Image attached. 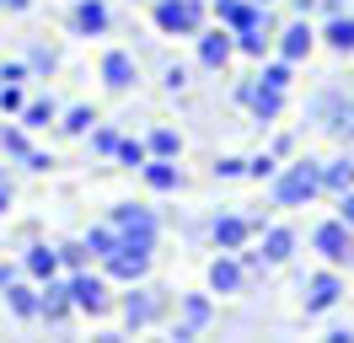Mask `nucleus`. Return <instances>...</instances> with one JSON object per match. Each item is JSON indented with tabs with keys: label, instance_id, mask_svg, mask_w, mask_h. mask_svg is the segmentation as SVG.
Segmentation results:
<instances>
[{
	"label": "nucleus",
	"instance_id": "nucleus-1",
	"mask_svg": "<svg viewBox=\"0 0 354 343\" xmlns=\"http://www.w3.org/2000/svg\"><path fill=\"white\" fill-rule=\"evenodd\" d=\"M268 193H274V204L279 210H295V204H311L317 193H322V167L317 161H290L268 177Z\"/></svg>",
	"mask_w": 354,
	"mask_h": 343
},
{
	"label": "nucleus",
	"instance_id": "nucleus-2",
	"mask_svg": "<svg viewBox=\"0 0 354 343\" xmlns=\"http://www.w3.org/2000/svg\"><path fill=\"white\" fill-rule=\"evenodd\" d=\"M151 21L161 38H199L204 33V6L199 0H156Z\"/></svg>",
	"mask_w": 354,
	"mask_h": 343
},
{
	"label": "nucleus",
	"instance_id": "nucleus-3",
	"mask_svg": "<svg viewBox=\"0 0 354 343\" xmlns=\"http://www.w3.org/2000/svg\"><path fill=\"white\" fill-rule=\"evenodd\" d=\"M151 263H156V247H145V241H124L118 252L102 257V274L118 279V284H140V279L151 274Z\"/></svg>",
	"mask_w": 354,
	"mask_h": 343
},
{
	"label": "nucleus",
	"instance_id": "nucleus-4",
	"mask_svg": "<svg viewBox=\"0 0 354 343\" xmlns=\"http://www.w3.org/2000/svg\"><path fill=\"white\" fill-rule=\"evenodd\" d=\"M70 300L81 317H108L113 295H108V274H91V268H75L70 274Z\"/></svg>",
	"mask_w": 354,
	"mask_h": 343
},
{
	"label": "nucleus",
	"instance_id": "nucleus-5",
	"mask_svg": "<svg viewBox=\"0 0 354 343\" xmlns=\"http://www.w3.org/2000/svg\"><path fill=\"white\" fill-rule=\"evenodd\" d=\"M311 247L322 252L328 268H354V231L344 220H322V225L311 231Z\"/></svg>",
	"mask_w": 354,
	"mask_h": 343
},
{
	"label": "nucleus",
	"instance_id": "nucleus-6",
	"mask_svg": "<svg viewBox=\"0 0 354 343\" xmlns=\"http://www.w3.org/2000/svg\"><path fill=\"white\" fill-rule=\"evenodd\" d=\"M338 300H344V279H338V268H317V274L301 284V306H306V317H328Z\"/></svg>",
	"mask_w": 354,
	"mask_h": 343
},
{
	"label": "nucleus",
	"instance_id": "nucleus-7",
	"mask_svg": "<svg viewBox=\"0 0 354 343\" xmlns=\"http://www.w3.org/2000/svg\"><path fill=\"white\" fill-rule=\"evenodd\" d=\"M108 220L118 225V236H124V241H145V247H156V241H161V220H156L145 204H113Z\"/></svg>",
	"mask_w": 354,
	"mask_h": 343
},
{
	"label": "nucleus",
	"instance_id": "nucleus-8",
	"mask_svg": "<svg viewBox=\"0 0 354 343\" xmlns=\"http://www.w3.org/2000/svg\"><path fill=\"white\" fill-rule=\"evenodd\" d=\"M236 102L268 129L279 113H285V91H279V86H263V81H236Z\"/></svg>",
	"mask_w": 354,
	"mask_h": 343
},
{
	"label": "nucleus",
	"instance_id": "nucleus-9",
	"mask_svg": "<svg viewBox=\"0 0 354 343\" xmlns=\"http://www.w3.org/2000/svg\"><path fill=\"white\" fill-rule=\"evenodd\" d=\"M75 317V300H70V279H44L38 284V322H48V327H59V322Z\"/></svg>",
	"mask_w": 354,
	"mask_h": 343
},
{
	"label": "nucleus",
	"instance_id": "nucleus-10",
	"mask_svg": "<svg viewBox=\"0 0 354 343\" xmlns=\"http://www.w3.org/2000/svg\"><path fill=\"white\" fill-rule=\"evenodd\" d=\"M258 231H263V220H247V214H215L209 220V236H215L221 252H242Z\"/></svg>",
	"mask_w": 354,
	"mask_h": 343
},
{
	"label": "nucleus",
	"instance_id": "nucleus-11",
	"mask_svg": "<svg viewBox=\"0 0 354 343\" xmlns=\"http://www.w3.org/2000/svg\"><path fill=\"white\" fill-rule=\"evenodd\" d=\"M97 75H102L108 91H134V86H140V59H134L129 48H108L102 64H97Z\"/></svg>",
	"mask_w": 354,
	"mask_h": 343
},
{
	"label": "nucleus",
	"instance_id": "nucleus-12",
	"mask_svg": "<svg viewBox=\"0 0 354 343\" xmlns=\"http://www.w3.org/2000/svg\"><path fill=\"white\" fill-rule=\"evenodd\" d=\"M156 317H161V290H151V284H129V295H124V322L140 333V327H151Z\"/></svg>",
	"mask_w": 354,
	"mask_h": 343
},
{
	"label": "nucleus",
	"instance_id": "nucleus-13",
	"mask_svg": "<svg viewBox=\"0 0 354 343\" xmlns=\"http://www.w3.org/2000/svg\"><path fill=\"white\" fill-rule=\"evenodd\" d=\"M140 177H145V188L151 193H183V167H177V156H145V167H140Z\"/></svg>",
	"mask_w": 354,
	"mask_h": 343
},
{
	"label": "nucleus",
	"instance_id": "nucleus-14",
	"mask_svg": "<svg viewBox=\"0 0 354 343\" xmlns=\"http://www.w3.org/2000/svg\"><path fill=\"white\" fill-rule=\"evenodd\" d=\"M113 27V11L102 0H75V11H70V33L75 38H102Z\"/></svg>",
	"mask_w": 354,
	"mask_h": 343
},
{
	"label": "nucleus",
	"instance_id": "nucleus-15",
	"mask_svg": "<svg viewBox=\"0 0 354 343\" xmlns=\"http://www.w3.org/2000/svg\"><path fill=\"white\" fill-rule=\"evenodd\" d=\"M242 284H247V268H242L236 252L209 257V290H215V295H242Z\"/></svg>",
	"mask_w": 354,
	"mask_h": 343
},
{
	"label": "nucleus",
	"instance_id": "nucleus-16",
	"mask_svg": "<svg viewBox=\"0 0 354 343\" xmlns=\"http://www.w3.org/2000/svg\"><path fill=\"white\" fill-rule=\"evenodd\" d=\"M274 38H279V59L301 64V59L311 54V43H317V33H311V21H306V17H295V21H285V27L274 33Z\"/></svg>",
	"mask_w": 354,
	"mask_h": 343
},
{
	"label": "nucleus",
	"instance_id": "nucleus-17",
	"mask_svg": "<svg viewBox=\"0 0 354 343\" xmlns=\"http://www.w3.org/2000/svg\"><path fill=\"white\" fill-rule=\"evenodd\" d=\"M236 54V33L231 27H215V33H199V64L204 70H225Z\"/></svg>",
	"mask_w": 354,
	"mask_h": 343
},
{
	"label": "nucleus",
	"instance_id": "nucleus-18",
	"mask_svg": "<svg viewBox=\"0 0 354 343\" xmlns=\"http://www.w3.org/2000/svg\"><path fill=\"white\" fill-rule=\"evenodd\" d=\"M263 247H258V252H263V263L268 268H285L290 257H295V247H301V236L290 231V225H263Z\"/></svg>",
	"mask_w": 354,
	"mask_h": 343
},
{
	"label": "nucleus",
	"instance_id": "nucleus-19",
	"mask_svg": "<svg viewBox=\"0 0 354 343\" xmlns=\"http://www.w3.org/2000/svg\"><path fill=\"white\" fill-rule=\"evenodd\" d=\"M215 21L242 33V27H263V6L258 0H215Z\"/></svg>",
	"mask_w": 354,
	"mask_h": 343
},
{
	"label": "nucleus",
	"instance_id": "nucleus-20",
	"mask_svg": "<svg viewBox=\"0 0 354 343\" xmlns=\"http://www.w3.org/2000/svg\"><path fill=\"white\" fill-rule=\"evenodd\" d=\"M311 113L317 118H328V134H338V140H354V102H333V97H317L311 102Z\"/></svg>",
	"mask_w": 354,
	"mask_h": 343
},
{
	"label": "nucleus",
	"instance_id": "nucleus-21",
	"mask_svg": "<svg viewBox=\"0 0 354 343\" xmlns=\"http://www.w3.org/2000/svg\"><path fill=\"white\" fill-rule=\"evenodd\" d=\"M215 322V300L209 295H183V327H177V338H194Z\"/></svg>",
	"mask_w": 354,
	"mask_h": 343
},
{
	"label": "nucleus",
	"instance_id": "nucleus-22",
	"mask_svg": "<svg viewBox=\"0 0 354 343\" xmlns=\"http://www.w3.org/2000/svg\"><path fill=\"white\" fill-rule=\"evenodd\" d=\"M22 268H27V279H38V284H44V279H54V274H59V247L32 241V247L22 252Z\"/></svg>",
	"mask_w": 354,
	"mask_h": 343
},
{
	"label": "nucleus",
	"instance_id": "nucleus-23",
	"mask_svg": "<svg viewBox=\"0 0 354 343\" xmlns=\"http://www.w3.org/2000/svg\"><path fill=\"white\" fill-rule=\"evenodd\" d=\"M317 38L328 43L333 54H354V11H338V17H328Z\"/></svg>",
	"mask_w": 354,
	"mask_h": 343
},
{
	"label": "nucleus",
	"instance_id": "nucleus-24",
	"mask_svg": "<svg viewBox=\"0 0 354 343\" xmlns=\"http://www.w3.org/2000/svg\"><path fill=\"white\" fill-rule=\"evenodd\" d=\"M6 311L17 322H38V290L22 284V279H11V284H6Z\"/></svg>",
	"mask_w": 354,
	"mask_h": 343
},
{
	"label": "nucleus",
	"instance_id": "nucleus-25",
	"mask_svg": "<svg viewBox=\"0 0 354 343\" xmlns=\"http://www.w3.org/2000/svg\"><path fill=\"white\" fill-rule=\"evenodd\" d=\"M17 124L32 129V134L48 129V124H59V102H54V97H27V107L17 113Z\"/></svg>",
	"mask_w": 354,
	"mask_h": 343
},
{
	"label": "nucleus",
	"instance_id": "nucleus-26",
	"mask_svg": "<svg viewBox=\"0 0 354 343\" xmlns=\"http://www.w3.org/2000/svg\"><path fill=\"white\" fill-rule=\"evenodd\" d=\"M27 150H32V129H22L17 118L0 124V156H6V161H22Z\"/></svg>",
	"mask_w": 354,
	"mask_h": 343
},
{
	"label": "nucleus",
	"instance_id": "nucleus-27",
	"mask_svg": "<svg viewBox=\"0 0 354 343\" xmlns=\"http://www.w3.org/2000/svg\"><path fill=\"white\" fill-rule=\"evenodd\" d=\"M81 241H86V252L97 257V263H102L108 252H118V247H124V236H118V225H113V220H108V225H91Z\"/></svg>",
	"mask_w": 354,
	"mask_h": 343
},
{
	"label": "nucleus",
	"instance_id": "nucleus-28",
	"mask_svg": "<svg viewBox=\"0 0 354 343\" xmlns=\"http://www.w3.org/2000/svg\"><path fill=\"white\" fill-rule=\"evenodd\" d=\"M322 188H328V193H349L354 188V156L322 161Z\"/></svg>",
	"mask_w": 354,
	"mask_h": 343
},
{
	"label": "nucleus",
	"instance_id": "nucleus-29",
	"mask_svg": "<svg viewBox=\"0 0 354 343\" xmlns=\"http://www.w3.org/2000/svg\"><path fill=\"white\" fill-rule=\"evenodd\" d=\"M91 124H97L91 107H65V113H59V134H70V140H86Z\"/></svg>",
	"mask_w": 354,
	"mask_h": 343
},
{
	"label": "nucleus",
	"instance_id": "nucleus-30",
	"mask_svg": "<svg viewBox=\"0 0 354 343\" xmlns=\"http://www.w3.org/2000/svg\"><path fill=\"white\" fill-rule=\"evenodd\" d=\"M145 150H151V156H183V134H177V129H151V134H145Z\"/></svg>",
	"mask_w": 354,
	"mask_h": 343
},
{
	"label": "nucleus",
	"instance_id": "nucleus-31",
	"mask_svg": "<svg viewBox=\"0 0 354 343\" xmlns=\"http://www.w3.org/2000/svg\"><path fill=\"white\" fill-rule=\"evenodd\" d=\"M268 43H274V38H268L263 27H242V33H236V54H247V59H263Z\"/></svg>",
	"mask_w": 354,
	"mask_h": 343
},
{
	"label": "nucleus",
	"instance_id": "nucleus-32",
	"mask_svg": "<svg viewBox=\"0 0 354 343\" xmlns=\"http://www.w3.org/2000/svg\"><path fill=\"white\" fill-rule=\"evenodd\" d=\"M27 64H32V75H54V70H59V48L32 43V48H27Z\"/></svg>",
	"mask_w": 354,
	"mask_h": 343
},
{
	"label": "nucleus",
	"instance_id": "nucleus-33",
	"mask_svg": "<svg viewBox=\"0 0 354 343\" xmlns=\"http://www.w3.org/2000/svg\"><path fill=\"white\" fill-rule=\"evenodd\" d=\"M258 81H263V86H279V91H290V81H295V64H290V59H268Z\"/></svg>",
	"mask_w": 354,
	"mask_h": 343
},
{
	"label": "nucleus",
	"instance_id": "nucleus-34",
	"mask_svg": "<svg viewBox=\"0 0 354 343\" xmlns=\"http://www.w3.org/2000/svg\"><path fill=\"white\" fill-rule=\"evenodd\" d=\"M91 150H97V156H113V150H118V140H124V134H118V129L113 124H91Z\"/></svg>",
	"mask_w": 354,
	"mask_h": 343
},
{
	"label": "nucleus",
	"instance_id": "nucleus-35",
	"mask_svg": "<svg viewBox=\"0 0 354 343\" xmlns=\"http://www.w3.org/2000/svg\"><path fill=\"white\" fill-rule=\"evenodd\" d=\"M145 156H151V150H145V140H118V150H113V161H124V167H145Z\"/></svg>",
	"mask_w": 354,
	"mask_h": 343
},
{
	"label": "nucleus",
	"instance_id": "nucleus-36",
	"mask_svg": "<svg viewBox=\"0 0 354 343\" xmlns=\"http://www.w3.org/2000/svg\"><path fill=\"white\" fill-rule=\"evenodd\" d=\"M22 107H27V86H11V81H0V113H6V118H17Z\"/></svg>",
	"mask_w": 354,
	"mask_h": 343
},
{
	"label": "nucleus",
	"instance_id": "nucleus-37",
	"mask_svg": "<svg viewBox=\"0 0 354 343\" xmlns=\"http://www.w3.org/2000/svg\"><path fill=\"white\" fill-rule=\"evenodd\" d=\"M86 263H91L86 241H59V268H70V274H75V268H86Z\"/></svg>",
	"mask_w": 354,
	"mask_h": 343
},
{
	"label": "nucleus",
	"instance_id": "nucleus-38",
	"mask_svg": "<svg viewBox=\"0 0 354 343\" xmlns=\"http://www.w3.org/2000/svg\"><path fill=\"white\" fill-rule=\"evenodd\" d=\"M274 172H279V156H274V150H263V156H252V161H247V177H252V183H268Z\"/></svg>",
	"mask_w": 354,
	"mask_h": 343
},
{
	"label": "nucleus",
	"instance_id": "nucleus-39",
	"mask_svg": "<svg viewBox=\"0 0 354 343\" xmlns=\"http://www.w3.org/2000/svg\"><path fill=\"white\" fill-rule=\"evenodd\" d=\"M0 81L27 86V81H32V64H27V59H6V64H0Z\"/></svg>",
	"mask_w": 354,
	"mask_h": 343
},
{
	"label": "nucleus",
	"instance_id": "nucleus-40",
	"mask_svg": "<svg viewBox=\"0 0 354 343\" xmlns=\"http://www.w3.org/2000/svg\"><path fill=\"white\" fill-rule=\"evenodd\" d=\"M215 177H221V183H236V177H247V161L242 156H221V161H215Z\"/></svg>",
	"mask_w": 354,
	"mask_h": 343
},
{
	"label": "nucleus",
	"instance_id": "nucleus-41",
	"mask_svg": "<svg viewBox=\"0 0 354 343\" xmlns=\"http://www.w3.org/2000/svg\"><path fill=\"white\" fill-rule=\"evenodd\" d=\"M161 86H167V91H183V86H188V70H183V64H161Z\"/></svg>",
	"mask_w": 354,
	"mask_h": 343
},
{
	"label": "nucleus",
	"instance_id": "nucleus-42",
	"mask_svg": "<svg viewBox=\"0 0 354 343\" xmlns=\"http://www.w3.org/2000/svg\"><path fill=\"white\" fill-rule=\"evenodd\" d=\"M22 167H27V172H48V167H54V156H48V150H27Z\"/></svg>",
	"mask_w": 354,
	"mask_h": 343
},
{
	"label": "nucleus",
	"instance_id": "nucleus-43",
	"mask_svg": "<svg viewBox=\"0 0 354 343\" xmlns=\"http://www.w3.org/2000/svg\"><path fill=\"white\" fill-rule=\"evenodd\" d=\"M338 220L354 231V188H349V193H338Z\"/></svg>",
	"mask_w": 354,
	"mask_h": 343
},
{
	"label": "nucleus",
	"instance_id": "nucleus-44",
	"mask_svg": "<svg viewBox=\"0 0 354 343\" xmlns=\"http://www.w3.org/2000/svg\"><path fill=\"white\" fill-rule=\"evenodd\" d=\"M290 6H295V17H311V11H317V0H290Z\"/></svg>",
	"mask_w": 354,
	"mask_h": 343
},
{
	"label": "nucleus",
	"instance_id": "nucleus-45",
	"mask_svg": "<svg viewBox=\"0 0 354 343\" xmlns=\"http://www.w3.org/2000/svg\"><path fill=\"white\" fill-rule=\"evenodd\" d=\"M11 210V183H0V214Z\"/></svg>",
	"mask_w": 354,
	"mask_h": 343
},
{
	"label": "nucleus",
	"instance_id": "nucleus-46",
	"mask_svg": "<svg viewBox=\"0 0 354 343\" xmlns=\"http://www.w3.org/2000/svg\"><path fill=\"white\" fill-rule=\"evenodd\" d=\"M6 11H32V0H6Z\"/></svg>",
	"mask_w": 354,
	"mask_h": 343
},
{
	"label": "nucleus",
	"instance_id": "nucleus-47",
	"mask_svg": "<svg viewBox=\"0 0 354 343\" xmlns=\"http://www.w3.org/2000/svg\"><path fill=\"white\" fill-rule=\"evenodd\" d=\"M11 279H17V274H11V268H6V263H0V290H6V284H11Z\"/></svg>",
	"mask_w": 354,
	"mask_h": 343
},
{
	"label": "nucleus",
	"instance_id": "nucleus-48",
	"mask_svg": "<svg viewBox=\"0 0 354 343\" xmlns=\"http://www.w3.org/2000/svg\"><path fill=\"white\" fill-rule=\"evenodd\" d=\"M0 183H11V177H6V161H0Z\"/></svg>",
	"mask_w": 354,
	"mask_h": 343
},
{
	"label": "nucleus",
	"instance_id": "nucleus-49",
	"mask_svg": "<svg viewBox=\"0 0 354 343\" xmlns=\"http://www.w3.org/2000/svg\"><path fill=\"white\" fill-rule=\"evenodd\" d=\"M258 6H274V0H258Z\"/></svg>",
	"mask_w": 354,
	"mask_h": 343
},
{
	"label": "nucleus",
	"instance_id": "nucleus-50",
	"mask_svg": "<svg viewBox=\"0 0 354 343\" xmlns=\"http://www.w3.org/2000/svg\"><path fill=\"white\" fill-rule=\"evenodd\" d=\"M0 124H6V113H0Z\"/></svg>",
	"mask_w": 354,
	"mask_h": 343
},
{
	"label": "nucleus",
	"instance_id": "nucleus-51",
	"mask_svg": "<svg viewBox=\"0 0 354 343\" xmlns=\"http://www.w3.org/2000/svg\"><path fill=\"white\" fill-rule=\"evenodd\" d=\"M0 11H6V0H0Z\"/></svg>",
	"mask_w": 354,
	"mask_h": 343
}]
</instances>
